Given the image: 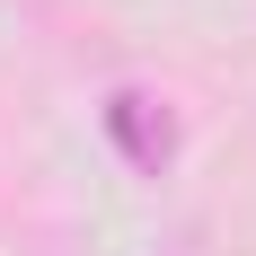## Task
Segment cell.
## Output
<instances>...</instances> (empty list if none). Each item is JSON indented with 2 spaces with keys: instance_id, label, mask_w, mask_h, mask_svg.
<instances>
[{
  "instance_id": "2",
  "label": "cell",
  "mask_w": 256,
  "mask_h": 256,
  "mask_svg": "<svg viewBox=\"0 0 256 256\" xmlns=\"http://www.w3.org/2000/svg\"><path fill=\"white\" fill-rule=\"evenodd\" d=\"M177 256H186V248H177Z\"/></svg>"
},
{
  "instance_id": "1",
  "label": "cell",
  "mask_w": 256,
  "mask_h": 256,
  "mask_svg": "<svg viewBox=\"0 0 256 256\" xmlns=\"http://www.w3.org/2000/svg\"><path fill=\"white\" fill-rule=\"evenodd\" d=\"M106 132H115L124 159H132V168H150V177L177 159V124H168L159 98H142V88H115V98H106Z\"/></svg>"
}]
</instances>
